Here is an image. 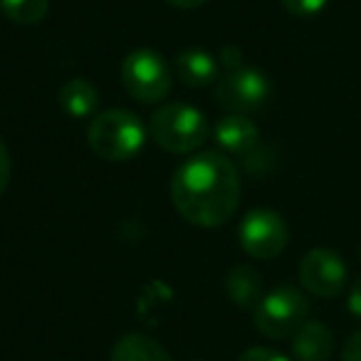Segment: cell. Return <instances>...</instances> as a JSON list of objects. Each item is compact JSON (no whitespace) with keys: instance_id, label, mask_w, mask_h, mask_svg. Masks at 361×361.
Masks as SVG:
<instances>
[{"instance_id":"obj_1","label":"cell","mask_w":361,"mask_h":361,"mask_svg":"<svg viewBox=\"0 0 361 361\" xmlns=\"http://www.w3.org/2000/svg\"><path fill=\"white\" fill-rule=\"evenodd\" d=\"M171 201L191 226H226L240 203V173L223 151H203L176 169Z\"/></svg>"},{"instance_id":"obj_2","label":"cell","mask_w":361,"mask_h":361,"mask_svg":"<svg viewBox=\"0 0 361 361\" xmlns=\"http://www.w3.org/2000/svg\"><path fill=\"white\" fill-rule=\"evenodd\" d=\"M149 134L169 154H193L208 141L211 124L201 109L186 102H169L154 111Z\"/></svg>"},{"instance_id":"obj_3","label":"cell","mask_w":361,"mask_h":361,"mask_svg":"<svg viewBox=\"0 0 361 361\" xmlns=\"http://www.w3.org/2000/svg\"><path fill=\"white\" fill-rule=\"evenodd\" d=\"M90 149L104 161H131L146 144V129L136 114L126 109H109L92 116L87 129Z\"/></svg>"},{"instance_id":"obj_4","label":"cell","mask_w":361,"mask_h":361,"mask_svg":"<svg viewBox=\"0 0 361 361\" xmlns=\"http://www.w3.org/2000/svg\"><path fill=\"white\" fill-rule=\"evenodd\" d=\"M310 302L295 287H277L252 307V322L267 339H287L307 322Z\"/></svg>"},{"instance_id":"obj_5","label":"cell","mask_w":361,"mask_h":361,"mask_svg":"<svg viewBox=\"0 0 361 361\" xmlns=\"http://www.w3.org/2000/svg\"><path fill=\"white\" fill-rule=\"evenodd\" d=\"M121 85L141 104H156L169 97L173 87V70L154 50H134L121 62Z\"/></svg>"},{"instance_id":"obj_6","label":"cell","mask_w":361,"mask_h":361,"mask_svg":"<svg viewBox=\"0 0 361 361\" xmlns=\"http://www.w3.org/2000/svg\"><path fill=\"white\" fill-rule=\"evenodd\" d=\"M240 247L255 260H272L287 247L290 231L280 213L270 208H255L240 221L238 228Z\"/></svg>"},{"instance_id":"obj_7","label":"cell","mask_w":361,"mask_h":361,"mask_svg":"<svg viewBox=\"0 0 361 361\" xmlns=\"http://www.w3.org/2000/svg\"><path fill=\"white\" fill-rule=\"evenodd\" d=\"M270 97V80L255 67L238 65L216 82V99L233 114L255 111Z\"/></svg>"},{"instance_id":"obj_8","label":"cell","mask_w":361,"mask_h":361,"mask_svg":"<svg viewBox=\"0 0 361 361\" xmlns=\"http://www.w3.org/2000/svg\"><path fill=\"white\" fill-rule=\"evenodd\" d=\"M300 282L310 295L329 300L346 285V265L336 252L314 247L300 262Z\"/></svg>"},{"instance_id":"obj_9","label":"cell","mask_w":361,"mask_h":361,"mask_svg":"<svg viewBox=\"0 0 361 361\" xmlns=\"http://www.w3.org/2000/svg\"><path fill=\"white\" fill-rule=\"evenodd\" d=\"M213 136H216L218 146H221L223 151L238 154V156H247L252 149H257V144H260V129L243 114L223 116V119L216 124Z\"/></svg>"},{"instance_id":"obj_10","label":"cell","mask_w":361,"mask_h":361,"mask_svg":"<svg viewBox=\"0 0 361 361\" xmlns=\"http://www.w3.org/2000/svg\"><path fill=\"white\" fill-rule=\"evenodd\" d=\"M176 77L180 80V85L203 90V87H211L221 80V67L211 52L188 47L176 57Z\"/></svg>"},{"instance_id":"obj_11","label":"cell","mask_w":361,"mask_h":361,"mask_svg":"<svg viewBox=\"0 0 361 361\" xmlns=\"http://www.w3.org/2000/svg\"><path fill=\"white\" fill-rule=\"evenodd\" d=\"M331 351H334V336L322 322H305L295 331L292 354L297 356V361H326Z\"/></svg>"},{"instance_id":"obj_12","label":"cell","mask_w":361,"mask_h":361,"mask_svg":"<svg viewBox=\"0 0 361 361\" xmlns=\"http://www.w3.org/2000/svg\"><path fill=\"white\" fill-rule=\"evenodd\" d=\"M57 102H60L62 111L72 119H90L94 116L97 106H99V92L85 77H75L67 80L57 92Z\"/></svg>"},{"instance_id":"obj_13","label":"cell","mask_w":361,"mask_h":361,"mask_svg":"<svg viewBox=\"0 0 361 361\" xmlns=\"http://www.w3.org/2000/svg\"><path fill=\"white\" fill-rule=\"evenodd\" d=\"M226 292L238 307L252 310V307H255L257 302H260V297H262L260 272H257L252 265H235L231 272H228Z\"/></svg>"},{"instance_id":"obj_14","label":"cell","mask_w":361,"mask_h":361,"mask_svg":"<svg viewBox=\"0 0 361 361\" xmlns=\"http://www.w3.org/2000/svg\"><path fill=\"white\" fill-rule=\"evenodd\" d=\"M109 361H171V356L156 339L134 331L116 341Z\"/></svg>"},{"instance_id":"obj_15","label":"cell","mask_w":361,"mask_h":361,"mask_svg":"<svg viewBox=\"0 0 361 361\" xmlns=\"http://www.w3.org/2000/svg\"><path fill=\"white\" fill-rule=\"evenodd\" d=\"M0 11L18 25H37L47 18L50 0H0Z\"/></svg>"},{"instance_id":"obj_16","label":"cell","mask_w":361,"mask_h":361,"mask_svg":"<svg viewBox=\"0 0 361 361\" xmlns=\"http://www.w3.org/2000/svg\"><path fill=\"white\" fill-rule=\"evenodd\" d=\"M326 3H329V0H282V6L297 18L317 16L319 11H324Z\"/></svg>"},{"instance_id":"obj_17","label":"cell","mask_w":361,"mask_h":361,"mask_svg":"<svg viewBox=\"0 0 361 361\" xmlns=\"http://www.w3.org/2000/svg\"><path fill=\"white\" fill-rule=\"evenodd\" d=\"M238 361H290L285 354H280V351L275 349H265V346H252V349H247L245 354L240 356Z\"/></svg>"},{"instance_id":"obj_18","label":"cell","mask_w":361,"mask_h":361,"mask_svg":"<svg viewBox=\"0 0 361 361\" xmlns=\"http://www.w3.org/2000/svg\"><path fill=\"white\" fill-rule=\"evenodd\" d=\"M11 173H13V161H11V151L0 139V196L6 193L8 183H11Z\"/></svg>"},{"instance_id":"obj_19","label":"cell","mask_w":361,"mask_h":361,"mask_svg":"<svg viewBox=\"0 0 361 361\" xmlns=\"http://www.w3.org/2000/svg\"><path fill=\"white\" fill-rule=\"evenodd\" d=\"M341 361H361V331H354L346 339L344 349H341Z\"/></svg>"},{"instance_id":"obj_20","label":"cell","mask_w":361,"mask_h":361,"mask_svg":"<svg viewBox=\"0 0 361 361\" xmlns=\"http://www.w3.org/2000/svg\"><path fill=\"white\" fill-rule=\"evenodd\" d=\"M346 307H349V312L356 319H361V277L351 285L349 297H346Z\"/></svg>"},{"instance_id":"obj_21","label":"cell","mask_w":361,"mask_h":361,"mask_svg":"<svg viewBox=\"0 0 361 361\" xmlns=\"http://www.w3.org/2000/svg\"><path fill=\"white\" fill-rule=\"evenodd\" d=\"M166 3L173 8H180V11H191V8H201L208 0H166Z\"/></svg>"}]
</instances>
